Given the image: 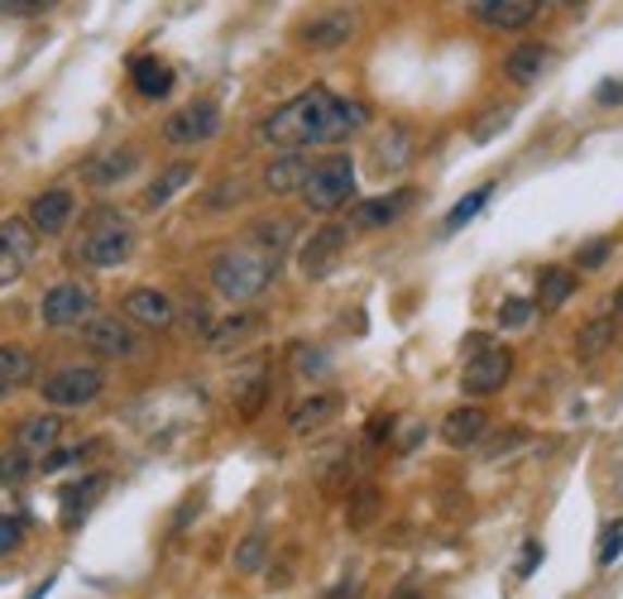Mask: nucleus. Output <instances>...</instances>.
<instances>
[{
	"label": "nucleus",
	"instance_id": "nucleus-7",
	"mask_svg": "<svg viewBox=\"0 0 623 599\" xmlns=\"http://www.w3.org/2000/svg\"><path fill=\"white\" fill-rule=\"evenodd\" d=\"M163 144H173V149H192V144H207V139H216L221 135V106L216 101H187L183 111H173L163 120Z\"/></svg>",
	"mask_w": 623,
	"mask_h": 599
},
{
	"label": "nucleus",
	"instance_id": "nucleus-54",
	"mask_svg": "<svg viewBox=\"0 0 623 599\" xmlns=\"http://www.w3.org/2000/svg\"><path fill=\"white\" fill-rule=\"evenodd\" d=\"M561 5H581V0H561Z\"/></svg>",
	"mask_w": 623,
	"mask_h": 599
},
{
	"label": "nucleus",
	"instance_id": "nucleus-48",
	"mask_svg": "<svg viewBox=\"0 0 623 599\" xmlns=\"http://www.w3.org/2000/svg\"><path fill=\"white\" fill-rule=\"evenodd\" d=\"M355 595H359V575H345V580L335 585L331 595H321V599H355Z\"/></svg>",
	"mask_w": 623,
	"mask_h": 599
},
{
	"label": "nucleus",
	"instance_id": "nucleus-24",
	"mask_svg": "<svg viewBox=\"0 0 623 599\" xmlns=\"http://www.w3.org/2000/svg\"><path fill=\"white\" fill-rule=\"evenodd\" d=\"M58 437H63V417H58V407H48V413L24 417L20 431H15V447L29 451V455H44L48 447H58Z\"/></svg>",
	"mask_w": 623,
	"mask_h": 599
},
{
	"label": "nucleus",
	"instance_id": "nucleus-8",
	"mask_svg": "<svg viewBox=\"0 0 623 599\" xmlns=\"http://www.w3.org/2000/svg\"><path fill=\"white\" fill-rule=\"evenodd\" d=\"M91 307H96V293L87 283H77V279H68V283H53L44 293V303H39V321L48 331H72V327H82V321L91 317Z\"/></svg>",
	"mask_w": 623,
	"mask_h": 599
},
{
	"label": "nucleus",
	"instance_id": "nucleus-20",
	"mask_svg": "<svg viewBox=\"0 0 623 599\" xmlns=\"http://www.w3.org/2000/svg\"><path fill=\"white\" fill-rule=\"evenodd\" d=\"M72 211H77V197H72V187H44L39 197L29 201V225L39 235H58L68 231Z\"/></svg>",
	"mask_w": 623,
	"mask_h": 599
},
{
	"label": "nucleus",
	"instance_id": "nucleus-12",
	"mask_svg": "<svg viewBox=\"0 0 623 599\" xmlns=\"http://www.w3.org/2000/svg\"><path fill=\"white\" fill-rule=\"evenodd\" d=\"M465 10L499 34H523L542 15V0H465Z\"/></svg>",
	"mask_w": 623,
	"mask_h": 599
},
{
	"label": "nucleus",
	"instance_id": "nucleus-36",
	"mask_svg": "<svg viewBox=\"0 0 623 599\" xmlns=\"http://www.w3.org/2000/svg\"><path fill=\"white\" fill-rule=\"evenodd\" d=\"M518 447H527V431L523 427H499L494 437L485 431V461H503V455L518 451Z\"/></svg>",
	"mask_w": 623,
	"mask_h": 599
},
{
	"label": "nucleus",
	"instance_id": "nucleus-40",
	"mask_svg": "<svg viewBox=\"0 0 623 599\" xmlns=\"http://www.w3.org/2000/svg\"><path fill=\"white\" fill-rule=\"evenodd\" d=\"M619 551H623V518H614V523L604 527V537H599L595 561H599V566H614V561H619Z\"/></svg>",
	"mask_w": 623,
	"mask_h": 599
},
{
	"label": "nucleus",
	"instance_id": "nucleus-15",
	"mask_svg": "<svg viewBox=\"0 0 623 599\" xmlns=\"http://www.w3.org/2000/svg\"><path fill=\"white\" fill-rule=\"evenodd\" d=\"M120 307H125L120 317H130L144 331H163L178 321V303L163 293V288H130V293L120 297Z\"/></svg>",
	"mask_w": 623,
	"mask_h": 599
},
{
	"label": "nucleus",
	"instance_id": "nucleus-30",
	"mask_svg": "<svg viewBox=\"0 0 623 599\" xmlns=\"http://www.w3.org/2000/svg\"><path fill=\"white\" fill-rule=\"evenodd\" d=\"M571 297H575V269H561V264L542 269V279H537V307L557 311V307H566Z\"/></svg>",
	"mask_w": 623,
	"mask_h": 599
},
{
	"label": "nucleus",
	"instance_id": "nucleus-16",
	"mask_svg": "<svg viewBox=\"0 0 623 599\" xmlns=\"http://www.w3.org/2000/svg\"><path fill=\"white\" fill-rule=\"evenodd\" d=\"M135 168H139V149L135 144H120V149H101V154H91V159L82 163V183H87L91 192H111V187L125 183Z\"/></svg>",
	"mask_w": 623,
	"mask_h": 599
},
{
	"label": "nucleus",
	"instance_id": "nucleus-19",
	"mask_svg": "<svg viewBox=\"0 0 623 599\" xmlns=\"http://www.w3.org/2000/svg\"><path fill=\"white\" fill-rule=\"evenodd\" d=\"M335 417H341V393L321 389V393H307V399H297L288 407V431H293V437H307V431L331 427Z\"/></svg>",
	"mask_w": 623,
	"mask_h": 599
},
{
	"label": "nucleus",
	"instance_id": "nucleus-26",
	"mask_svg": "<svg viewBox=\"0 0 623 599\" xmlns=\"http://www.w3.org/2000/svg\"><path fill=\"white\" fill-rule=\"evenodd\" d=\"M34 383V351L20 341H0V399Z\"/></svg>",
	"mask_w": 623,
	"mask_h": 599
},
{
	"label": "nucleus",
	"instance_id": "nucleus-22",
	"mask_svg": "<svg viewBox=\"0 0 623 599\" xmlns=\"http://www.w3.org/2000/svg\"><path fill=\"white\" fill-rule=\"evenodd\" d=\"M407 159H413V130L407 125H383L375 149H369V168H375V173H399Z\"/></svg>",
	"mask_w": 623,
	"mask_h": 599
},
{
	"label": "nucleus",
	"instance_id": "nucleus-23",
	"mask_svg": "<svg viewBox=\"0 0 623 599\" xmlns=\"http://www.w3.org/2000/svg\"><path fill=\"white\" fill-rule=\"evenodd\" d=\"M259 327H264L259 311H231V317H221V321H211L207 327V351H216V355L235 351V345H245Z\"/></svg>",
	"mask_w": 623,
	"mask_h": 599
},
{
	"label": "nucleus",
	"instance_id": "nucleus-41",
	"mask_svg": "<svg viewBox=\"0 0 623 599\" xmlns=\"http://www.w3.org/2000/svg\"><path fill=\"white\" fill-rule=\"evenodd\" d=\"M235 201H245V183H240V178H225V183L211 187L207 211H225V207H235Z\"/></svg>",
	"mask_w": 623,
	"mask_h": 599
},
{
	"label": "nucleus",
	"instance_id": "nucleus-5",
	"mask_svg": "<svg viewBox=\"0 0 623 599\" xmlns=\"http://www.w3.org/2000/svg\"><path fill=\"white\" fill-rule=\"evenodd\" d=\"M101 389H106V369H101V365H58L53 375L39 383L44 403L58 407V413L96 403V399H101Z\"/></svg>",
	"mask_w": 623,
	"mask_h": 599
},
{
	"label": "nucleus",
	"instance_id": "nucleus-35",
	"mask_svg": "<svg viewBox=\"0 0 623 599\" xmlns=\"http://www.w3.org/2000/svg\"><path fill=\"white\" fill-rule=\"evenodd\" d=\"M379 509H383V494H379L375 485H365V489H355V494H351V509H345V523H351L355 533H359V527H369V523L379 518Z\"/></svg>",
	"mask_w": 623,
	"mask_h": 599
},
{
	"label": "nucleus",
	"instance_id": "nucleus-3",
	"mask_svg": "<svg viewBox=\"0 0 623 599\" xmlns=\"http://www.w3.org/2000/svg\"><path fill=\"white\" fill-rule=\"evenodd\" d=\"M135 245H139V235L125 211L96 207V211H87V225H82L77 264L82 269H120V264L135 255Z\"/></svg>",
	"mask_w": 623,
	"mask_h": 599
},
{
	"label": "nucleus",
	"instance_id": "nucleus-17",
	"mask_svg": "<svg viewBox=\"0 0 623 599\" xmlns=\"http://www.w3.org/2000/svg\"><path fill=\"white\" fill-rule=\"evenodd\" d=\"M307 173H312V159L303 149H279L269 163H264V192L269 197H297L303 192V183H307Z\"/></svg>",
	"mask_w": 623,
	"mask_h": 599
},
{
	"label": "nucleus",
	"instance_id": "nucleus-10",
	"mask_svg": "<svg viewBox=\"0 0 623 599\" xmlns=\"http://www.w3.org/2000/svg\"><path fill=\"white\" fill-rule=\"evenodd\" d=\"M39 255V231L29 225V216H5L0 221V283H15Z\"/></svg>",
	"mask_w": 623,
	"mask_h": 599
},
{
	"label": "nucleus",
	"instance_id": "nucleus-44",
	"mask_svg": "<svg viewBox=\"0 0 623 599\" xmlns=\"http://www.w3.org/2000/svg\"><path fill=\"white\" fill-rule=\"evenodd\" d=\"M509 120H513V111H509V106H499V111H489V120H479V125L471 130V139H475V144H489L503 125H509Z\"/></svg>",
	"mask_w": 623,
	"mask_h": 599
},
{
	"label": "nucleus",
	"instance_id": "nucleus-18",
	"mask_svg": "<svg viewBox=\"0 0 623 599\" xmlns=\"http://www.w3.org/2000/svg\"><path fill=\"white\" fill-rule=\"evenodd\" d=\"M551 63H557L551 44H542V39H523V44L509 48V58H503V77H509L513 87H533V82L547 77Z\"/></svg>",
	"mask_w": 623,
	"mask_h": 599
},
{
	"label": "nucleus",
	"instance_id": "nucleus-29",
	"mask_svg": "<svg viewBox=\"0 0 623 599\" xmlns=\"http://www.w3.org/2000/svg\"><path fill=\"white\" fill-rule=\"evenodd\" d=\"M614 335H619V327H614V317H595V321H585L581 331H575V359L581 365H590V359H599L614 345Z\"/></svg>",
	"mask_w": 623,
	"mask_h": 599
},
{
	"label": "nucleus",
	"instance_id": "nucleus-52",
	"mask_svg": "<svg viewBox=\"0 0 623 599\" xmlns=\"http://www.w3.org/2000/svg\"><path fill=\"white\" fill-rule=\"evenodd\" d=\"M393 599H423V595H413V585H403V590H393Z\"/></svg>",
	"mask_w": 623,
	"mask_h": 599
},
{
	"label": "nucleus",
	"instance_id": "nucleus-21",
	"mask_svg": "<svg viewBox=\"0 0 623 599\" xmlns=\"http://www.w3.org/2000/svg\"><path fill=\"white\" fill-rule=\"evenodd\" d=\"M485 431H489V413L479 403H465V407H451V413H447V423H441V441L455 447V451H465V447H479Z\"/></svg>",
	"mask_w": 623,
	"mask_h": 599
},
{
	"label": "nucleus",
	"instance_id": "nucleus-25",
	"mask_svg": "<svg viewBox=\"0 0 623 599\" xmlns=\"http://www.w3.org/2000/svg\"><path fill=\"white\" fill-rule=\"evenodd\" d=\"M293 240H297V221H288V216H259V221L249 225V245L273 259H283L288 249H293Z\"/></svg>",
	"mask_w": 623,
	"mask_h": 599
},
{
	"label": "nucleus",
	"instance_id": "nucleus-33",
	"mask_svg": "<svg viewBox=\"0 0 623 599\" xmlns=\"http://www.w3.org/2000/svg\"><path fill=\"white\" fill-rule=\"evenodd\" d=\"M264 557H269V533H264V527H255V533L240 537V547H235V557H231V566H235V575H259Z\"/></svg>",
	"mask_w": 623,
	"mask_h": 599
},
{
	"label": "nucleus",
	"instance_id": "nucleus-6",
	"mask_svg": "<svg viewBox=\"0 0 623 599\" xmlns=\"http://www.w3.org/2000/svg\"><path fill=\"white\" fill-rule=\"evenodd\" d=\"M82 345L101 359H130L139 355V331L130 317H115V311H91L82 321Z\"/></svg>",
	"mask_w": 623,
	"mask_h": 599
},
{
	"label": "nucleus",
	"instance_id": "nucleus-32",
	"mask_svg": "<svg viewBox=\"0 0 623 599\" xmlns=\"http://www.w3.org/2000/svg\"><path fill=\"white\" fill-rule=\"evenodd\" d=\"M489 197H494V183H479L475 192H465V197H461V201H455V207L447 211V221H441V231L455 235V231H461V225H471L475 216L489 207Z\"/></svg>",
	"mask_w": 623,
	"mask_h": 599
},
{
	"label": "nucleus",
	"instance_id": "nucleus-13",
	"mask_svg": "<svg viewBox=\"0 0 623 599\" xmlns=\"http://www.w3.org/2000/svg\"><path fill=\"white\" fill-rule=\"evenodd\" d=\"M413 201H417L413 187H393V192H379V197L355 201L351 207V231H389L393 221H403Z\"/></svg>",
	"mask_w": 623,
	"mask_h": 599
},
{
	"label": "nucleus",
	"instance_id": "nucleus-42",
	"mask_svg": "<svg viewBox=\"0 0 623 599\" xmlns=\"http://www.w3.org/2000/svg\"><path fill=\"white\" fill-rule=\"evenodd\" d=\"M58 0H0V15H15V20H39L48 15Z\"/></svg>",
	"mask_w": 623,
	"mask_h": 599
},
{
	"label": "nucleus",
	"instance_id": "nucleus-27",
	"mask_svg": "<svg viewBox=\"0 0 623 599\" xmlns=\"http://www.w3.org/2000/svg\"><path fill=\"white\" fill-rule=\"evenodd\" d=\"M192 178H197V163H192V159H178V163H168L163 173L154 178L149 187H144V207H149V211L168 207V201H173L178 192H183V187L192 183Z\"/></svg>",
	"mask_w": 623,
	"mask_h": 599
},
{
	"label": "nucleus",
	"instance_id": "nucleus-39",
	"mask_svg": "<svg viewBox=\"0 0 623 599\" xmlns=\"http://www.w3.org/2000/svg\"><path fill=\"white\" fill-rule=\"evenodd\" d=\"M533 311H537V297H503V307H499V327H509V331H518L533 321Z\"/></svg>",
	"mask_w": 623,
	"mask_h": 599
},
{
	"label": "nucleus",
	"instance_id": "nucleus-50",
	"mask_svg": "<svg viewBox=\"0 0 623 599\" xmlns=\"http://www.w3.org/2000/svg\"><path fill=\"white\" fill-rule=\"evenodd\" d=\"M537 561H542V547H537V542H533V547H527V551H523V561H518V575H527V571H533V566H537Z\"/></svg>",
	"mask_w": 623,
	"mask_h": 599
},
{
	"label": "nucleus",
	"instance_id": "nucleus-53",
	"mask_svg": "<svg viewBox=\"0 0 623 599\" xmlns=\"http://www.w3.org/2000/svg\"><path fill=\"white\" fill-rule=\"evenodd\" d=\"M48 590H53V580H44V585H39V590H29V599H44Z\"/></svg>",
	"mask_w": 623,
	"mask_h": 599
},
{
	"label": "nucleus",
	"instance_id": "nucleus-9",
	"mask_svg": "<svg viewBox=\"0 0 623 599\" xmlns=\"http://www.w3.org/2000/svg\"><path fill=\"white\" fill-rule=\"evenodd\" d=\"M509 379H513V351L509 345H494V341H489L485 351H475L461 369V389L471 393V399H489V393H499Z\"/></svg>",
	"mask_w": 623,
	"mask_h": 599
},
{
	"label": "nucleus",
	"instance_id": "nucleus-28",
	"mask_svg": "<svg viewBox=\"0 0 623 599\" xmlns=\"http://www.w3.org/2000/svg\"><path fill=\"white\" fill-rule=\"evenodd\" d=\"M130 82H135L139 96H149V101H163V96L173 91V68L144 53V58H135V63H130Z\"/></svg>",
	"mask_w": 623,
	"mask_h": 599
},
{
	"label": "nucleus",
	"instance_id": "nucleus-1",
	"mask_svg": "<svg viewBox=\"0 0 623 599\" xmlns=\"http://www.w3.org/2000/svg\"><path fill=\"white\" fill-rule=\"evenodd\" d=\"M365 125L369 106L335 96L331 87H307L259 120V139L273 149H317V144H345Z\"/></svg>",
	"mask_w": 623,
	"mask_h": 599
},
{
	"label": "nucleus",
	"instance_id": "nucleus-14",
	"mask_svg": "<svg viewBox=\"0 0 623 599\" xmlns=\"http://www.w3.org/2000/svg\"><path fill=\"white\" fill-rule=\"evenodd\" d=\"M351 39H355L351 10H321V15H312L303 29H297V44L312 48V53H335V48H345Z\"/></svg>",
	"mask_w": 623,
	"mask_h": 599
},
{
	"label": "nucleus",
	"instance_id": "nucleus-11",
	"mask_svg": "<svg viewBox=\"0 0 623 599\" xmlns=\"http://www.w3.org/2000/svg\"><path fill=\"white\" fill-rule=\"evenodd\" d=\"M345 245H351V225L327 221L321 231H312L303 240V249H297V269H303L307 279H327V273L335 269V259L345 255Z\"/></svg>",
	"mask_w": 623,
	"mask_h": 599
},
{
	"label": "nucleus",
	"instance_id": "nucleus-49",
	"mask_svg": "<svg viewBox=\"0 0 623 599\" xmlns=\"http://www.w3.org/2000/svg\"><path fill=\"white\" fill-rule=\"evenodd\" d=\"M393 431V417H375V423H369V441H383Z\"/></svg>",
	"mask_w": 623,
	"mask_h": 599
},
{
	"label": "nucleus",
	"instance_id": "nucleus-47",
	"mask_svg": "<svg viewBox=\"0 0 623 599\" xmlns=\"http://www.w3.org/2000/svg\"><path fill=\"white\" fill-rule=\"evenodd\" d=\"M595 101H599V106H623V82H599V87H595Z\"/></svg>",
	"mask_w": 623,
	"mask_h": 599
},
{
	"label": "nucleus",
	"instance_id": "nucleus-38",
	"mask_svg": "<svg viewBox=\"0 0 623 599\" xmlns=\"http://www.w3.org/2000/svg\"><path fill=\"white\" fill-rule=\"evenodd\" d=\"M29 470H39V465H29V451H0V485H24Z\"/></svg>",
	"mask_w": 623,
	"mask_h": 599
},
{
	"label": "nucleus",
	"instance_id": "nucleus-45",
	"mask_svg": "<svg viewBox=\"0 0 623 599\" xmlns=\"http://www.w3.org/2000/svg\"><path fill=\"white\" fill-rule=\"evenodd\" d=\"M20 542H24V523L15 513H0V557H10Z\"/></svg>",
	"mask_w": 623,
	"mask_h": 599
},
{
	"label": "nucleus",
	"instance_id": "nucleus-31",
	"mask_svg": "<svg viewBox=\"0 0 623 599\" xmlns=\"http://www.w3.org/2000/svg\"><path fill=\"white\" fill-rule=\"evenodd\" d=\"M101 489H106V475H87V479H77L72 489H63V523L77 527L91 513V503H96Z\"/></svg>",
	"mask_w": 623,
	"mask_h": 599
},
{
	"label": "nucleus",
	"instance_id": "nucleus-51",
	"mask_svg": "<svg viewBox=\"0 0 623 599\" xmlns=\"http://www.w3.org/2000/svg\"><path fill=\"white\" fill-rule=\"evenodd\" d=\"M609 317H614V321L623 317V288H619V293H614V303H609Z\"/></svg>",
	"mask_w": 623,
	"mask_h": 599
},
{
	"label": "nucleus",
	"instance_id": "nucleus-34",
	"mask_svg": "<svg viewBox=\"0 0 623 599\" xmlns=\"http://www.w3.org/2000/svg\"><path fill=\"white\" fill-rule=\"evenodd\" d=\"M91 451H96V441H72V447H48V451L39 455V470H44V475L72 470V465H82Z\"/></svg>",
	"mask_w": 623,
	"mask_h": 599
},
{
	"label": "nucleus",
	"instance_id": "nucleus-46",
	"mask_svg": "<svg viewBox=\"0 0 623 599\" xmlns=\"http://www.w3.org/2000/svg\"><path fill=\"white\" fill-rule=\"evenodd\" d=\"M293 365L303 369V375H312V379H321V375H327V355H321V351H312V345H297Z\"/></svg>",
	"mask_w": 623,
	"mask_h": 599
},
{
	"label": "nucleus",
	"instance_id": "nucleus-43",
	"mask_svg": "<svg viewBox=\"0 0 623 599\" xmlns=\"http://www.w3.org/2000/svg\"><path fill=\"white\" fill-rule=\"evenodd\" d=\"M264 399H269V375H259V379H249V393H240V417H259V407Z\"/></svg>",
	"mask_w": 623,
	"mask_h": 599
},
{
	"label": "nucleus",
	"instance_id": "nucleus-2",
	"mask_svg": "<svg viewBox=\"0 0 623 599\" xmlns=\"http://www.w3.org/2000/svg\"><path fill=\"white\" fill-rule=\"evenodd\" d=\"M207 279L225 303H255V297L269 293V283L279 279V259L264 255V249H255L245 240V245L216 249L211 264H207Z\"/></svg>",
	"mask_w": 623,
	"mask_h": 599
},
{
	"label": "nucleus",
	"instance_id": "nucleus-37",
	"mask_svg": "<svg viewBox=\"0 0 623 599\" xmlns=\"http://www.w3.org/2000/svg\"><path fill=\"white\" fill-rule=\"evenodd\" d=\"M609 255H614V240H585V245L575 249L571 269H575V273H595V269H599V264H604Z\"/></svg>",
	"mask_w": 623,
	"mask_h": 599
},
{
	"label": "nucleus",
	"instance_id": "nucleus-4",
	"mask_svg": "<svg viewBox=\"0 0 623 599\" xmlns=\"http://www.w3.org/2000/svg\"><path fill=\"white\" fill-rule=\"evenodd\" d=\"M303 207L317 216H335L355 201V159L351 154H327L321 163H312L307 183H303Z\"/></svg>",
	"mask_w": 623,
	"mask_h": 599
}]
</instances>
